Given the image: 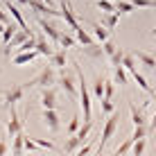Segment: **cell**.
Segmentation results:
<instances>
[{
	"label": "cell",
	"mask_w": 156,
	"mask_h": 156,
	"mask_svg": "<svg viewBox=\"0 0 156 156\" xmlns=\"http://www.w3.org/2000/svg\"><path fill=\"white\" fill-rule=\"evenodd\" d=\"M73 68L77 73V79H79V104L84 109V122L86 120H93V106H90V90H88V82H86V75L84 70L79 68L77 61H73Z\"/></svg>",
	"instance_id": "obj_1"
},
{
	"label": "cell",
	"mask_w": 156,
	"mask_h": 156,
	"mask_svg": "<svg viewBox=\"0 0 156 156\" xmlns=\"http://www.w3.org/2000/svg\"><path fill=\"white\" fill-rule=\"evenodd\" d=\"M57 77H59V70L55 66H43L41 73L36 75V77H32L30 82H25V90H32V88H45V86H55L57 84Z\"/></svg>",
	"instance_id": "obj_2"
},
{
	"label": "cell",
	"mask_w": 156,
	"mask_h": 156,
	"mask_svg": "<svg viewBox=\"0 0 156 156\" xmlns=\"http://www.w3.org/2000/svg\"><path fill=\"white\" fill-rule=\"evenodd\" d=\"M122 63H125V68H127L129 73H131V77L136 79V84L140 86V88H143V90H145V93H147V95H149L152 100H156V93L152 90V86H149V82L145 79V75H143V73H138V68H136V57H133V55H125V59H122Z\"/></svg>",
	"instance_id": "obj_3"
},
{
	"label": "cell",
	"mask_w": 156,
	"mask_h": 156,
	"mask_svg": "<svg viewBox=\"0 0 156 156\" xmlns=\"http://www.w3.org/2000/svg\"><path fill=\"white\" fill-rule=\"evenodd\" d=\"M118 120H120V111H113V113H109L106 115V122H104V129H102V138H100V145L95 147V152H104V147H106V143L111 140V136L115 133V129H118Z\"/></svg>",
	"instance_id": "obj_4"
},
{
	"label": "cell",
	"mask_w": 156,
	"mask_h": 156,
	"mask_svg": "<svg viewBox=\"0 0 156 156\" xmlns=\"http://www.w3.org/2000/svg\"><path fill=\"white\" fill-rule=\"evenodd\" d=\"M57 84L61 86L63 90H66V95H68L70 100H77V98H79V86L75 84L73 75H68V73H66V68H59V77H57Z\"/></svg>",
	"instance_id": "obj_5"
},
{
	"label": "cell",
	"mask_w": 156,
	"mask_h": 156,
	"mask_svg": "<svg viewBox=\"0 0 156 156\" xmlns=\"http://www.w3.org/2000/svg\"><path fill=\"white\" fill-rule=\"evenodd\" d=\"M23 95H25V86L23 84H16V86H12V88H7L2 93V102H5V106H16L20 100H23Z\"/></svg>",
	"instance_id": "obj_6"
},
{
	"label": "cell",
	"mask_w": 156,
	"mask_h": 156,
	"mask_svg": "<svg viewBox=\"0 0 156 156\" xmlns=\"http://www.w3.org/2000/svg\"><path fill=\"white\" fill-rule=\"evenodd\" d=\"M27 5H30V9H34L36 14H41V16H48V18H55V16H61V9H57L52 7V5H48V2H43V0H27Z\"/></svg>",
	"instance_id": "obj_7"
},
{
	"label": "cell",
	"mask_w": 156,
	"mask_h": 156,
	"mask_svg": "<svg viewBox=\"0 0 156 156\" xmlns=\"http://www.w3.org/2000/svg\"><path fill=\"white\" fill-rule=\"evenodd\" d=\"M18 131H23V120L16 113V106H9V120H7V138H14Z\"/></svg>",
	"instance_id": "obj_8"
},
{
	"label": "cell",
	"mask_w": 156,
	"mask_h": 156,
	"mask_svg": "<svg viewBox=\"0 0 156 156\" xmlns=\"http://www.w3.org/2000/svg\"><path fill=\"white\" fill-rule=\"evenodd\" d=\"M39 27H41V32L48 36L52 43H59V36H61V30L57 27V25H52L50 20L45 18V16H39Z\"/></svg>",
	"instance_id": "obj_9"
},
{
	"label": "cell",
	"mask_w": 156,
	"mask_h": 156,
	"mask_svg": "<svg viewBox=\"0 0 156 156\" xmlns=\"http://www.w3.org/2000/svg\"><path fill=\"white\" fill-rule=\"evenodd\" d=\"M43 122H45V127L50 129L52 133H59V129H61V122H59V113L57 109H43Z\"/></svg>",
	"instance_id": "obj_10"
},
{
	"label": "cell",
	"mask_w": 156,
	"mask_h": 156,
	"mask_svg": "<svg viewBox=\"0 0 156 156\" xmlns=\"http://www.w3.org/2000/svg\"><path fill=\"white\" fill-rule=\"evenodd\" d=\"M59 7H61V18L66 20L73 30H79V27H82V25H79V20L75 18L73 7H70V2H68V0H59Z\"/></svg>",
	"instance_id": "obj_11"
},
{
	"label": "cell",
	"mask_w": 156,
	"mask_h": 156,
	"mask_svg": "<svg viewBox=\"0 0 156 156\" xmlns=\"http://www.w3.org/2000/svg\"><path fill=\"white\" fill-rule=\"evenodd\" d=\"M41 106L43 109H55L57 106V90H55V86L41 88Z\"/></svg>",
	"instance_id": "obj_12"
},
{
	"label": "cell",
	"mask_w": 156,
	"mask_h": 156,
	"mask_svg": "<svg viewBox=\"0 0 156 156\" xmlns=\"http://www.w3.org/2000/svg\"><path fill=\"white\" fill-rule=\"evenodd\" d=\"M36 57H41L36 50H25V52H18V55H14L12 57V66H27V63H32Z\"/></svg>",
	"instance_id": "obj_13"
},
{
	"label": "cell",
	"mask_w": 156,
	"mask_h": 156,
	"mask_svg": "<svg viewBox=\"0 0 156 156\" xmlns=\"http://www.w3.org/2000/svg\"><path fill=\"white\" fill-rule=\"evenodd\" d=\"M133 57H136L138 61H140V66H145L147 70H156V57L154 55H149V52H145V50H136Z\"/></svg>",
	"instance_id": "obj_14"
},
{
	"label": "cell",
	"mask_w": 156,
	"mask_h": 156,
	"mask_svg": "<svg viewBox=\"0 0 156 156\" xmlns=\"http://www.w3.org/2000/svg\"><path fill=\"white\" fill-rule=\"evenodd\" d=\"M5 9H7L9 14H12V18L16 20V23L20 25L23 30H27V32H32L30 27H27V23H25V18H23V14H20V9L16 7V5H12V0H5Z\"/></svg>",
	"instance_id": "obj_15"
},
{
	"label": "cell",
	"mask_w": 156,
	"mask_h": 156,
	"mask_svg": "<svg viewBox=\"0 0 156 156\" xmlns=\"http://www.w3.org/2000/svg\"><path fill=\"white\" fill-rule=\"evenodd\" d=\"M129 111H131V122H133V127H138V125H149V120L145 118V111L138 109L133 102H129Z\"/></svg>",
	"instance_id": "obj_16"
},
{
	"label": "cell",
	"mask_w": 156,
	"mask_h": 156,
	"mask_svg": "<svg viewBox=\"0 0 156 156\" xmlns=\"http://www.w3.org/2000/svg\"><path fill=\"white\" fill-rule=\"evenodd\" d=\"M36 52H39L41 57H48V59H50L55 50H52V45L48 43L45 36H36Z\"/></svg>",
	"instance_id": "obj_17"
},
{
	"label": "cell",
	"mask_w": 156,
	"mask_h": 156,
	"mask_svg": "<svg viewBox=\"0 0 156 156\" xmlns=\"http://www.w3.org/2000/svg\"><path fill=\"white\" fill-rule=\"evenodd\" d=\"M118 20H120V14H118V12H109V14L102 16V25H104L109 32H113L118 27Z\"/></svg>",
	"instance_id": "obj_18"
},
{
	"label": "cell",
	"mask_w": 156,
	"mask_h": 156,
	"mask_svg": "<svg viewBox=\"0 0 156 156\" xmlns=\"http://www.w3.org/2000/svg\"><path fill=\"white\" fill-rule=\"evenodd\" d=\"M50 63L57 68H66V48H61V50H55L52 52V57H50Z\"/></svg>",
	"instance_id": "obj_19"
},
{
	"label": "cell",
	"mask_w": 156,
	"mask_h": 156,
	"mask_svg": "<svg viewBox=\"0 0 156 156\" xmlns=\"http://www.w3.org/2000/svg\"><path fill=\"white\" fill-rule=\"evenodd\" d=\"M113 79H115V84H120V86H127V84H129L125 63H120V66H113Z\"/></svg>",
	"instance_id": "obj_20"
},
{
	"label": "cell",
	"mask_w": 156,
	"mask_h": 156,
	"mask_svg": "<svg viewBox=\"0 0 156 156\" xmlns=\"http://www.w3.org/2000/svg\"><path fill=\"white\" fill-rule=\"evenodd\" d=\"M104 79H106V77L98 75V77H95V82H93V88H90V95H93V98H98V100L104 98Z\"/></svg>",
	"instance_id": "obj_21"
},
{
	"label": "cell",
	"mask_w": 156,
	"mask_h": 156,
	"mask_svg": "<svg viewBox=\"0 0 156 156\" xmlns=\"http://www.w3.org/2000/svg\"><path fill=\"white\" fill-rule=\"evenodd\" d=\"M82 50H84V55H86V57H90V59H102V57H104V50H102V48L98 45V43L84 45Z\"/></svg>",
	"instance_id": "obj_22"
},
{
	"label": "cell",
	"mask_w": 156,
	"mask_h": 156,
	"mask_svg": "<svg viewBox=\"0 0 156 156\" xmlns=\"http://www.w3.org/2000/svg\"><path fill=\"white\" fill-rule=\"evenodd\" d=\"M90 27H93V36H95L100 43H104L106 39H109V34H111V32L106 30L104 25H100V23H90Z\"/></svg>",
	"instance_id": "obj_23"
},
{
	"label": "cell",
	"mask_w": 156,
	"mask_h": 156,
	"mask_svg": "<svg viewBox=\"0 0 156 156\" xmlns=\"http://www.w3.org/2000/svg\"><path fill=\"white\" fill-rule=\"evenodd\" d=\"M25 152V131H18L14 136V145H12V154H23Z\"/></svg>",
	"instance_id": "obj_24"
},
{
	"label": "cell",
	"mask_w": 156,
	"mask_h": 156,
	"mask_svg": "<svg viewBox=\"0 0 156 156\" xmlns=\"http://www.w3.org/2000/svg\"><path fill=\"white\" fill-rule=\"evenodd\" d=\"M90 129H93V120H86V122H84V127H79L75 136H77L82 143H86V140H88V136H90Z\"/></svg>",
	"instance_id": "obj_25"
},
{
	"label": "cell",
	"mask_w": 156,
	"mask_h": 156,
	"mask_svg": "<svg viewBox=\"0 0 156 156\" xmlns=\"http://www.w3.org/2000/svg\"><path fill=\"white\" fill-rule=\"evenodd\" d=\"M75 36H77V43H82V45H90V43H95V39H93V36H90L84 27L75 30Z\"/></svg>",
	"instance_id": "obj_26"
},
{
	"label": "cell",
	"mask_w": 156,
	"mask_h": 156,
	"mask_svg": "<svg viewBox=\"0 0 156 156\" xmlns=\"http://www.w3.org/2000/svg\"><path fill=\"white\" fill-rule=\"evenodd\" d=\"M133 9H136V7H133V5L129 2V0H118V2H115V12L120 14V16H127V14H131Z\"/></svg>",
	"instance_id": "obj_27"
},
{
	"label": "cell",
	"mask_w": 156,
	"mask_h": 156,
	"mask_svg": "<svg viewBox=\"0 0 156 156\" xmlns=\"http://www.w3.org/2000/svg\"><path fill=\"white\" fill-rule=\"evenodd\" d=\"M95 7H98L100 12H104V14L115 12V2H113V0H98V5H95Z\"/></svg>",
	"instance_id": "obj_28"
},
{
	"label": "cell",
	"mask_w": 156,
	"mask_h": 156,
	"mask_svg": "<svg viewBox=\"0 0 156 156\" xmlns=\"http://www.w3.org/2000/svg\"><path fill=\"white\" fill-rule=\"evenodd\" d=\"M59 45L66 48V50H68V48H75V45H77V39H73V36H68V34L61 32V36H59Z\"/></svg>",
	"instance_id": "obj_29"
},
{
	"label": "cell",
	"mask_w": 156,
	"mask_h": 156,
	"mask_svg": "<svg viewBox=\"0 0 156 156\" xmlns=\"http://www.w3.org/2000/svg\"><path fill=\"white\" fill-rule=\"evenodd\" d=\"M129 2L140 9H156V0H129Z\"/></svg>",
	"instance_id": "obj_30"
},
{
	"label": "cell",
	"mask_w": 156,
	"mask_h": 156,
	"mask_svg": "<svg viewBox=\"0 0 156 156\" xmlns=\"http://www.w3.org/2000/svg\"><path fill=\"white\" fill-rule=\"evenodd\" d=\"M131 147H133V140H131V136H129V138H127V140L122 143V145H118V147L113 149V154H120V156H122V154H127Z\"/></svg>",
	"instance_id": "obj_31"
},
{
	"label": "cell",
	"mask_w": 156,
	"mask_h": 156,
	"mask_svg": "<svg viewBox=\"0 0 156 156\" xmlns=\"http://www.w3.org/2000/svg\"><path fill=\"white\" fill-rule=\"evenodd\" d=\"M113 93H115V86L109 77L104 79V100H113Z\"/></svg>",
	"instance_id": "obj_32"
},
{
	"label": "cell",
	"mask_w": 156,
	"mask_h": 156,
	"mask_svg": "<svg viewBox=\"0 0 156 156\" xmlns=\"http://www.w3.org/2000/svg\"><path fill=\"white\" fill-rule=\"evenodd\" d=\"M122 59H125V50H122V48H118L113 55L109 57V61H111V66H120V63H122Z\"/></svg>",
	"instance_id": "obj_33"
},
{
	"label": "cell",
	"mask_w": 156,
	"mask_h": 156,
	"mask_svg": "<svg viewBox=\"0 0 156 156\" xmlns=\"http://www.w3.org/2000/svg\"><path fill=\"white\" fill-rule=\"evenodd\" d=\"M79 127H82V118H79V115H73L70 122H68V133H70V136H73V133H77Z\"/></svg>",
	"instance_id": "obj_34"
},
{
	"label": "cell",
	"mask_w": 156,
	"mask_h": 156,
	"mask_svg": "<svg viewBox=\"0 0 156 156\" xmlns=\"http://www.w3.org/2000/svg\"><path fill=\"white\" fill-rule=\"evenodd\" d=\"M102 50H104V57H111V55H113V52L118 50V45H115V43L111 41V39H106L104 43H102Z\"/></svg>",
	"instance_id": "obj_35"
},
{
	"label": "cell",
	"mask_w": 156,
	"mask_h": 156,
	"mask_svg": "<svg viewBox=\"0 0 156 156\" xmlns=\"http://www.w3.org/2000/svg\"><path fill=\"white\" fill-rule=\"evenodd\" d=\"M145 147H147V138H140V140H133V154L136 156H140L143 152H145Z\"/></svg>",
	"instance_id": "obj_36"
},
{
	"label": "cell",
	"mask_w": 156,
	"mask_h": 156,
	"mask_svg": "<svg viewBox=\"0 0 156 156\" xmlns=\"http://www.w3.org/2000/svg\"><path fill=\"white\" fill-rule=\"evenodd\" d=\"M34 140L39 143V147H41V149H50V152H59V149H57V145H55V143H50V140H43V138H34Z\"/></svg>",
	"instance_id": "obj_37"
},
{
	"label": "cell",
	"mask_w": 156,
	"mask_h": 156,
	"mask_svg": "<svg viewBox=\"0 0 156 156\" xmlns=\"http://www.w3.org/2000/svg\"><path fill=\"white\" fill-rule=\"evenodd\" d=\"M113 111H115L113 102H111V100H104V98H102V115H109V113H113Z\"/></svg>",
	"instance_id": "obj_38"
},
{
	"label": "cell",
	"mask_w": 156,
	"mask_h": 156,
	"mask_svg": "<svg viewBox=\"0 0 156 156\" xmlns=\"http://www.w3.org/2000/svg\"><path fill=\"white\" fill-rule=\"evenodd\" d=\"M90 152H93V145H82L75 154H77V156H86V154H90Z\"/></svg>",
	"instance_id": "obj_39"
},
{
	"label": "cell",
	"mask_w": 156,
	"mask_h": 156,
	"mask_svg": "<svg viewBox=\"0 0 156 156\" xmlns=\"http://www.w3.org/2000/svg\"><path fill=\"white\" fill-rule=\"evenodd\" d=\"M149 133H156V113H154V118H152V120H149Z\"/></svg>",
	"instance_id": "obj_40"
},
{
	"label": "cell",
	"mask_w": 156,
	"mask_h": 156,
	"mask_svg": "<svg viewBox=\"0 0 156 156\" xmlns=\"http://www.w3.org/2000/svg\"><path fill=\"white\" fill-rule=\"evenodd\" d=\"M0 23H5V25H7V23H9V16H7V14H5V12H2V9H0Z\"/></svg>",
	"instance_id": "obj_41"
},
{
	"label": "cell",
	"mask_w": 156,
	"mask_h": 156,
	"mask_svg": "<svg viewBox=\"0 0 156 156\" xmlns=\"http://www.w3.org/2000/svg\"><path fill=\"white\" fill-rule=\"evenodd\" d=\"M7 152H9L7 143H5V140H0V154H7Z\"/></svg>",
	"instance_id": "obj_42"
},
{
	"label": "cell",
	"mask_w": 156,
	"mask_h": 156,
	"mask_svg": "<svg viewBox=\"0 0 156 156\" xmlns=\"http://www.w3.org/2000/svg\"><path fill=\"white\" fill-rule=\"evenodd\" d=\"M16 2H18V5H27V0H16Z\"/></svg>",
	"instance_id": "obj_43"
},
{
	"label": "cell",
	"mask_w": 156,
	"mask_h": 156,
	"mask_svg": "<svg viewBox=\"0 0 156 156\" xmlns=\"http://www.w3.org/2000/svg\"><path fill=\"white\" fill-rule=\"evenodd\" d=\"M2 30H5V23H0V34H2Z\"/></svg>",
	"instance_id": "obj_44"
},
{
	"label": "cell",
	"mask_w": 156,
	"mask_h": 156,
	"mask_svg": "<svg viewBox=\"0 0 156 156\" xmlns=\"http://www.w3.org/2000/svg\"><path fill=\"white\" fill-rule=\"evenodd\" d=\"M43 2H48V5H52V2H55V0H43Z\"/></svg>",
	"instance_id": "obj_45"
},
{
	"label": "cell",
	"mask_w": 156,
	"mask_h": 156,
	"mask_svg": "<svg viewBox=\"0 0 156 156\" xmlns=\"http://www.w3.org/2000/svg\"><path fill=\"white\" fill-rule=\"evenodd\" d=\"M152 36H154V39H156V27H154V32H152Z\"/></svg>",
	"instance_id": "obj_46"
}]
</instances>
